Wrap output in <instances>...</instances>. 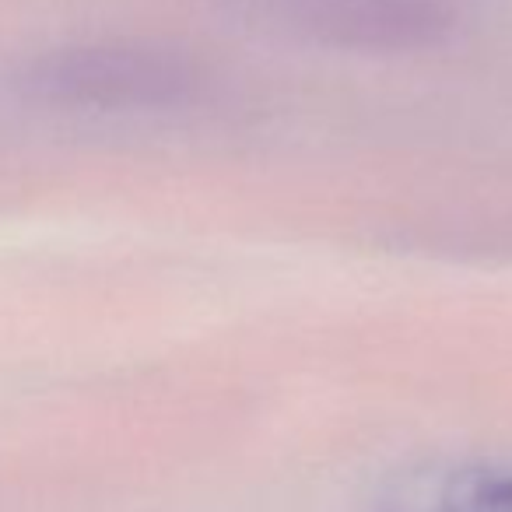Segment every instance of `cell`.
Instances as JSON below:
<instances>
[{
  "label": "cell",
  "instance_id": "1",
  "mask_svg": "<svg viewBox=\"0 0 512 512\" xmlns=\"http://www.w3.org/2000/svg\"><path fill=\"white\" fill-rule=\"evenodd\" d=\"M204 71L190 53L162 43L64 46L36 57L15 81L25 106L53 116H144L172 113L200 95Z\"/></svg>",
  "mask_w": 512,
  "mask_h": 512
},
{
  "label": "cell",
  "instance_id": "2",
  "mask_svg": "<svg viewBox=\"0 0 512 512\" xmlns=\"http://www.w3.org/2000/svg\"><path fill=\"white\" fill-rule=\"evenodd\" d=\"M309 43L348 53H418L446 39L442 0H235Z\"/></svg>",
  "mask_w": 512,
  "mask_h": 512
},
{
  "label": "cell",
  "instance_id": "3",
  "mask_svg": "<svg viewBox=\"0 0 512 512\" xmlns=\"http://www.w3.org/2000/svg\"><path fill=\"white\" fill-rule=\"evenodd\" d=\"M446 512H512V474L481 477L449 498Z\"/></svg>",
  "mask_w": 512,
  "mask_h": 512
}]
</instances>
